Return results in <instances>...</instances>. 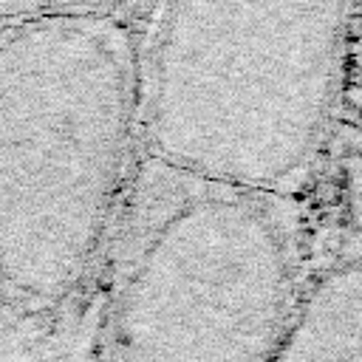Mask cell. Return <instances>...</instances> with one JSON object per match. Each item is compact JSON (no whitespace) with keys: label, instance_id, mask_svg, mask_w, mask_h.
<instances>
[{"label":"cell","instance_id":"277c9868","mask_svg":"<svg viewBox=\"0 0 362 362\" xmlns=\"http://www.w3.org/2000/svg\"><path fill=\"white\" fill-rule=\"evenodd\" d=\"M362 274L356 257L311 274L272 362H359Z\"/></svg>","mask_w":362,"mask_h":362},{"label":"cell","instance_id":"3957f363","mask_svg":"<svg viewBox=\"0 0 362 362\" xmlns=\"http://www.w3.org/2000/svg\"><path fill=\"white\" fill-rule=\"evenodd\" d=\"M345 0H156L136 48V153L294 195L342 79Z\"/></svg>","mask_w":362,"mask_h":362},{"label":"cell","instance_id":"7a4b0ae2","mask_svg":"<svg viewBox=\"0 0 362 362\" xmlns=\"http://www.w3.org/2000/svg\"><path fill=\"white\" fill-rule=\"evenodd\" d=\"M136 42L113 11L0 23V308L51 322L136 161Z\"/></svg>","mask_w":362,"mask_h":362},{"label":"cell","instance_id":"6da1fadb","mask_svg":"<svg viewBox=\"0 0 362 362\" xmlns=\"http://www.w3.org/2000/svg\"><path fill=\"white\" fill-rule=\"evenodd\" d=\"M311 277L294 195L136 156L71 362H272Z\"/></svg>","mask_w":362,"mask_h":362},{"label":"cell","instance_id":"5b68a950","mask_svg":"<svg viewBox=\"0 0 362 362\" xmlns=\"http://www.w3.org/2000/svg\"><path fill=\"white\" fill-rule=\"evenodd\" d=\"M116 0H0V23L40 17V14H68V11H113Z\"/></svg>","mask_w":362,"mask_h":362}]
</instances>
